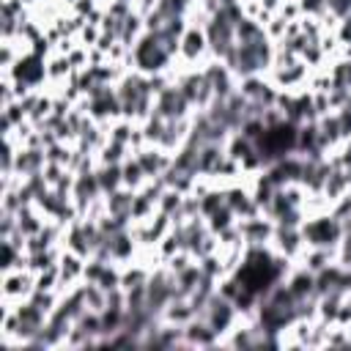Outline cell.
I'll use <instances>...</instances> for the list:
<instances>
[{"label": "cell", "instance_id": "1", "mask_svg": "<svg viewBox=\"0 0 351 351\" xmlns=\"http://www.w3.org/2000/svg\"><path fill=\"white\" fill-rule=\"evenodd\" d=\"M154 214L151 217H145V225H148V241H159V236H162V230H154ZM167 219H170V214H165V211H159V228H167Z\"/></svg>", "mask_w": 351, "mask_h": 351}]
</instances>
